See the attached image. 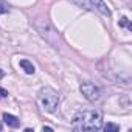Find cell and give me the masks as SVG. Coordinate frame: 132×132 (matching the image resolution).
Returning a JSON list of instances; mask_svg holds the SVG:
<instances>
[{"mask_svg":"<svg viewBox=\"0 0 132 132\" xmlns=\"http://www.w3.org/2000/svg\"><path fill=\"white\" fill-rule=\"evenodd\" d=\"M72 127L75 130H100L103 127V117L101 112L96 109H86L78 110L72 120Z\"/></svg>","mask_w":132,"mask_h":132,"instance_id":"cell-1","label":"cell"},{"mask_svg":"<svg viewBox=\"0 0 132 132\" xmlns=\"http://www.w3.org/2000/svg\"><path fill=\"white\" fill-rule=\"evenodd\" d=\"M37 100L44 110L54 112L57 107V103H59V93L53 87H42L37 93Z\"/></svg>","mask_w":132,"mask_h":132,"instance_id":"cell-2","label":"cell"},{"mask_svg":"<svg viewBox=\"0 0 132 132\" xmlns=\"http://www.w3.org/2000/svg\"><path fill=\"white\" fill-rule=\"evenodd\" d=\"M36 28H37V31L40 33V36L47 40V42H50L51 45H57V40H59V36H57V31L47 22L45 23V27H44V23H42V19H39L37 22H36Z\"/></svg>","mask_w":132,"mask_h":132,"instance_id":"cell-3","label":"cell"},{"mask_svg":"<svg viewBox=\"0 0 132 132\" xmlns=\"http://www.w3.org/2000/svg\"><path fill=\"white\" fill-rule=\"evenodd\" d=\"M79 89H81V93L86 96V100H89L90 103L100 101V98H101V90H100V87H96L95 84H92V82H82Z\"/></svg>","mask_w":132,"mask_h":132,"instance_id":"cell-4","label":"cell"},{"mask_svg":"<svg viewBox=\"0 0 132 132\" xmlns=\"http://www.w3.org/2000/svg\"><path fill=\"white\" fill-rule=\"evenodd\" d=\"M90 3H92V8H95L101 14H104L107 17L110 16V8H109V5L104 2V0H90Z\"/></svg>","mask_w":132,"mask_h":132,"instance_id":"cell-5","label":"cell"},{"mask_svg":"<svg viewBox=\"0 0 132 132\" xmlns=\"http://www.w3.org/2000/svg\"><path fill=\"white\" fill-rule=\"evenodd\" d=\"M3 123L8 126V127H13V129H17L19 126H20V120L17 118V117H14V115H11V113H3Z\"/></svg>","mask_w":132,"mask_h":132,"instance_id":"cell-6","label":"cell"},{"mask_svg":"<svg viewBox=\"0 0 132 132\" xmlns=\"http://www.w3.org/2000/svg\"><path fill=\"white\" fill-rule=\"evenodd\" d=\"M19 65L23 69V72L27 73V75H33L34 72H36V69H34V65L28 61V59H20V62H19Z\"/></svg>","mask_w":132,"mask_h":132,"instance_id":"cell-7","label":"cell"},{"mask_svg":"<svg viewBox=\"0 0 132 132\" xmlns=\"http://www.w3.org/2000/svg\"><path fill=\"white\" fill-rule=\"evenodd\" d=\"M103 129L106 132H117V130H120V126L118 124H113V123H107V124L103 126Z\"/></svg>","mask_w":132,"mask_h":132,"instance_id":"cell-8","label":"cell"},{"mask_svg":"<svg viewBox=\"0 0 132 132\" xmlns=\"http://www.w3.org/2000/svg\"><path fill=\"white\" fill-rule=\"evenodd\" d=\"M73 2L86 10H92V3H90V0H73Z\"/></svg>","mask_w":132,"mask_h":132,"instance_id":"cell-9","label":"cell"},{"mask_svg":"<svg viewBox=\"0 0 132 132\" xmlns=\"http://www.w3.org/2000/svg\"><path fill=\"white\" fill-rule=\"evenodd\" d=\"M118 25H120V27H126L127 30H132V25H130V20H129L127 17H121V19H120V22H118Z\"/></svg>","mask_w":132,"mask_h":132,"instance_id":"cell-10","label":"cell"},{"mask_svg":"<svg viewBox=\"0 0 132 132\" xmlns=\"http://www.w3.org/2000/svg\"><path fill=\"white\" fill-rule=\"evenodd\" d=\"M8 11H10V5L5 0H0V14H6Z\"/></svg>","mask_w":132,"mask_h":132,"instance_id":"cell-11","label":"cell"},{"mask_svg":"<svg viewBox=\"0 0 132 132\" xmlns=\"http://www.w3.org/2000/svg\"><path fill=\"white\" fill-rule=\"evenodd\" d=\"M6 96H8V90L0 87V98H6Z\"/></svg>","mask_w":132,"mask_h":132,"instance_id":"cell-12","label":"cell"},{"mask_svg":"<svg viewBox=\"0 0 132 132\" xmlns=\"http://www.w3.org/2000/svg\"><path fill=\"white\" fill-rule=\"evenodd\" d=\"M42 130H50V132H53V127H50V126H44Z\"/></svg>","mask_w":132,"mask_h":132,"instance_id":"cell-13","label":"cell"},{"mask_svg":"<svg viewBox=\"0 0 132 132\" xmlns=\"http://www.w3.org/2000/svg\"><path fill=\"white\" fill-rule=\"evenodd\" d=\"M2 76H3V72H2V70H0V78H2Z\"/></svg>","mask_w":132,"mask_h":132,"instance_id":"cell-14","label":"cell"},{"mask_svg":"<svg viewBox=\"0 0 132 132\" xmlns=\"http://www.w3.org/2000/svg\"><path fill=\"white\" fill-rule=\"evenodd\" d=\"M0 130H2V124H0Z\"/></svg>","mask_w":132,"mask_h":132,"instance_id":"cell-15","label":"cell"}]
</instances>
